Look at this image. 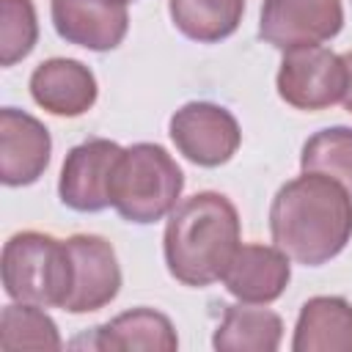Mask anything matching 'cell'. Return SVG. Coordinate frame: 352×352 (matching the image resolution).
<instances>
[{
	"mask_svg": "<svg viewBox=\"0 0 352 352\" xmlns=\"http://www.w3.org/2000/svg\"><path fill=\"white\" fill-rule=\"evenodd\" d=\"M275 245L305 267L338 256L352 236V192L324 173H302L286 182L270 206Z\"/></svg>",
	"mask_w": 352,
	"mask_h": 352,
	"instance_id": "6da1fadb",
	"label": "cell"
},
{
	"mask_svg": "<svg viewBox=\"0 0 352 352\" xmlns=\"http://www.w3.org/2000/svg\"><path fill=\"white\" fill-rule=\"evenodd\" d=\"M165 264L184 286L223 280L239 248V214L220 192H195L182 201L165 226Z\"/></svg>",
	"mask_w": 352,
	"mask_h": 352,
	"instance_id": "7a4b0ae2",
	"label": "cell"
},
{
	"mask_svg": "<svg viewBox=\"0 0 352 352\" xmlns=\"http://www.w3.org/2000/svg\"><path fill=\"white\" fill-rule=\"evenodd\" d=\"M184 176L176 160L157 143H135L121 151L110 179V206L129 223H157L176 209Z\"/></svg>",
	"mask_w": 352,
	"mask_h": 352,
	"instance_id": "3957f363",
	"label": "cell"
},
{
	"mask_svg": "<svg viewBox=\"0 0 352 352\" xmlns=\"http://www.w3.org/2000/svg\"><path fill=\"white\" fill-rule=\"evenodd\" d=\"M6 294L16 302L41 308H63L72 289V261L66 242L41 234H14L0 258Z\"/></svg>",
	"mask_w": 352,
	"mask_h": 352,
	"instance_id": "277c9868",
	"label": "cell"
},
{
	"mask_svg": "<svg viewBox=\"0 0 352 352\" xmlns=\"http://www.w3.org/2000/svg\"><path fill=\"white\" fill-rule=\"evenodd\" d=\"M346 88L344 58L324 47L286 50L278 69V94L297 110H324L341 102Z\"/></svg>",
	"mask_w": 352,
	"mask_h": 352,
	"instance_id": "5b68a950",
	"label": "cell"
},
{
	"mask_svg": "<svg viewBox=\"0 0 352 352\" xmlns=\"http://www.w3.org/2000/svg\"><path fill=\"white\" fill-rule=\"evenodd\" d=\"M344 25L341 0H264L258 36L275 50L316 47Z\"/></svg>",
	"mask_w": 352,
	"mask_h": 352,
	"instance_id": "8992f818",
	"label": "cell"
},
{
	"mask_svg": "<svg viewBox=\"0 0 352 352\" xmlns=\"http://www.w3.org/2000/svg\"><path fill=\"white\" fill-rule=\"evenodd\" d=\"M173 146L201 168H217L228 162L242 140L236 118L212 102H190L170 118Z\"/></svg>",
	"mask_w": 352,
	"mask_h": 352,
	"instance_id": "52a82bcc",
	"label": "cell"
},
{
	"mask_svg": "<svg viewBox=\"0 0 352 352\" xmlns=\"http://www.w3.org/2000/svg\"><path fill=\"white\" fill-rule=\"evenodd\" d=\"M72 261V289L63 302L69 314H91L116 300L121 289V267L113 245L96 234H74L66 239Z\"/></svg>",
	"mask_w": 352,
	"mask_h": 352,
	"instance_id": "ba28073f",
	"label": "cell"
},
{
	"mask_svg": "<svg viewBox=\"0 0 352 352\" xmlns=\"http://www.w3.org/2000/svg\"><path fill=\"white\" fill-rule=\"evenodd\" d=\"M121 146L104 138H91L74 146L60 168L58 195L74 212H102L110 206V179L121 157Z\"/></svg>",
	"mask_w": 352,
	"mask_h": 352,
	"instance_id": "9c48e42d",
	"label": "cell"
},
{
	"mask_svg": "<svg viewBox=\"0 0 352 352\" xmlns=\"http://www.w3.org/2000/svg\"><path fill=\"white\" fill-rule=\"evenodd\" d=\"M47 126L16 107L0 110V179L8 187L33 184L50 165Z\"/></svg>",
	"mask_w": 352,
	"mask_h": 352,
	"instance_id": "30bf717a",
	"label": "cell"
},
{
	"mask_svg": "<svg viewBox=\"0 0 352 352\" xmlns=\"http://www.w3.org/2000/svg\"><path fill=\"white\" fill-rule=\"evenodd\" d=\"M50 11L60 38L94 52L116 50L129 28L126 6L113 0H52Z\"/></svg>",
	"mask_w": 352,
	"mask_h": 352,
	"instance_id": "8fae6325",
	"label": "cell"
},
{
	"mask_svg": "<svg viewBox=\"0 0 352 352\" xmlns=\"http://www.w3.org/2000/svg\"><path fill=\"white\" fill-rule=\"evenodd\" d=\"M292 278L289 256L275 245H239L231 264L223 272L226 289L253 305H267L278 300Z\"/></svg>",
	"mask_w": 352,
	"mask_h": 352,
	"instance_id": "7c38bea8",
	"label": "cell"
},
{
	"mask_svg": "<svg viewBox=\"0 0 352 352\" xmlns=\"http://www.w3.org/2000/svg\"><path fill=\"white\" fill-rule=\"evenodd\" d=\"M30 94L52 116H82L96 102V80L88 66L72 58H50L30 74Z\"/></svg>",
	"mask_w": 352,
	"mask_h": 352,
	"instance_id": "4fadbf2b",
	"label": "cell"
},
{
	"mask_svg": "<svg viewBox=\"0 0 352 352\" xmlns=\"http://www.w3.org/2000/svg\"><path fill=\"white\" fill-rule=\"evenodd\" d=\"M88 346L104 352H173L179 346L170 319L154 308H132L94 327Z\"/></svg>",
	"mask_w": 352,
	"mask_h": 352,
	"instance_id": "5bb4252c",
	"label": "cell"
},
{
	"mask_svg": "<svg viewBox=\"0 0 352 352\" xmlns=\"http://www.w3.org/2000/svg\"><path fill=\"white\" fill-rule=\"evenodd\" d=\"M294 352H352V305L344 297H311L297 316Z\"/></svg>",
	"mask_w": 352,
	"mask_h": 352,
	"instance_id": "9a60e30c",
	"label": "cell"
},
{
	"mask_svg": "<svg viewBox=\"0 0 352 352\" xmlns=\"http://www.w3.org/2000/svg\"><path fill=\"white\" fill-rule=\"evenodd\" d=\"M283 336V322L278 314L267 308L248 305H226L223 322L214 330L217 352H275Z\"/></svg>",
	"mask_w": 352,
	"mask_h": 352,
	"instance_id": "2e32d148",
	"label": "cell"
},
{
	"mask_svg": "<svg viewBox=\"0 0 352 352\" xmlns=\"http://www.w3.org/2000/svg\"><path fill=\"white\" fill-rule=\"evenodd\" d=\"M173 25L192 41L228 38L245 14V0H168Z\"/></svg>",
	"mask_w": 352,
	"mask_h": 352,
	"instance_id": "e0dca14e",
	"label": "cell"
},
{
	"mask_svg": "<svg viewBox=\"0 0 352 352\" xmlns=\"http://www.w3.org/2000/svg\"><path fill=\"white\" fill-rule=\"evenodd\" d=\"M0 349L3 352H55L60 349V336L55 322L41 311V305L14 302L0 314Z\"/></svg>",
	"mask_w": 352,
	"mask_h": 352,
	"instance_id": "ac0fdd59",
	"label": "cell"
},
{
	"mask_svg": "<svg viewBox=\"0 0 352 352\" xmlns=\"http://www.w3.org/2000/svg\"><path fill=\"white\" fill-rule=\"evenodd\" d=\"M300 165L308 173H324L352 192V129L330 126L305 140Z\"/></svg>",
	"mask_w": 352,
	"mask_h": 352,
	"instance_id": "d6986e66",
	"label": "cell"
},
{
	"mask_svg": "<svg viewBox=\"0 0 352 352\" xmlns=\"http://www.w3.org/2000/svg\"><path fill=\"white\" fill-rule=\"evenodd\" d=\"M38 38L36 8L30 0H0V66H14L30 55Z\"/></svg>",
	"mask_w": 352,
	"mask_h": 352,
	"instance_id": "ffe728a7",
	"label": "cell"
},
{
	"mask_svg": "<svg viewBox=\"0 0 352 352\" xmlns=\"http://www.w3.org/2000/svg\"><path fill=\"white\" fill-rule=\"evenodd\" d=\"M341 58H344V66H346V88H344L341 102H344V107L352 113V50H349V52H344Z\"/></svg>",
	"mask_w": 352,
	"mask_h": 352,
	"instance_id": "44dd1931",
	"label": "cell"
},
{
	"mask_svg": "<svg viewBox=\"0 0 352 352\" xmlns=\"http://www.w3.org/2000/svg\"><path fill=\"white\" fill-rule=\"evenodd\" d=\"M113 3H121V6H126V3H132V0H113Z\"/></svg>",
	"mask_w": 352,
	"mask_h": 352,
	"instance_id": "7402d4cb",
	"label": "cell"
}]
</instances>
